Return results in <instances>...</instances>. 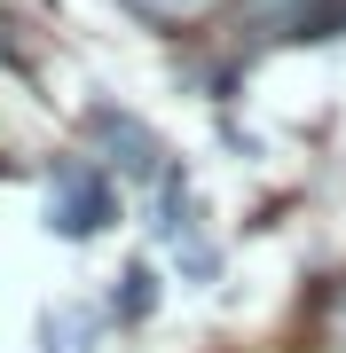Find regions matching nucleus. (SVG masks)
Returning <instances> with one entry per match:
<instances>
[{
  "instance_id": "obj_1",
  "label": "nucleus",
  "mask_w": 346,
  "mask_h": 353,
  "mask_svg": "<svg viewBox=\"0 0 346 353\" xmlns=\"http://www.w3.org/2000/svg\"><path fill=\"white\" fill-rule=\"evenodd\" d=\"M118 220V181L95 157H55L48 165V228L64 243H95Z\"/></svg>"
},
{
  "instance_id": "obj_2",
  "label": "nucleus",
  "mask_w": 346,
  "mask_h": 353,
  "mask_svg": "<svg viewBox=\"0 0 346 353\" xmlns=\"http://www.w3.org/2000/svg\"><path fill=\"white\" fill-rule=\"evenodd\" d=\"M79 126H87V157L103 165L110 181H134V189H157V173H166V141H157L150 126H142L134 110H118V102H95L87 118H79Z\"/></svg>"
},
{
  "instance_id": "obj_3",
  "label": "nucleus",
  "mask_w": 346,
  "mask_h": 353,
  "mask_svg": "<svg viewBox=\"0 0 346 353\" xmlns=\"http://www.w3.org/2000/svg\"><path fill=\"white\" fill-rule=\"evenodd\" d=\"M118 8L134 24H150V32H205L220 16V0H118Z\"/></svg>"
},
{
  "instance_id": "obj_4",
  "label": "nucleus",
  "mask_w": 346,
  "mask_h": 353,
  "mask_svg": "<svg viewBox=\"0 0 346 353\" xmlns=\"http://www.w3.org/2000/svg\"><path fill=\"white\" fill-rule=\"evenodd\" d=\"M103 338V314H87V306H48L39 314V345L48 353H95Z\"/></svg>"
},
{
  "instance_id": "obj_5",
  "label": "nucleus",
  "mask_w": 346,
  "mask_h": 353,
  "mask_svg": "<svg viewBox=\"0 0 346 353\" xmlns=\"http://www.w3.org/2000/svg\"><path fill=\"white\" fill-rule=\"evenodd\" d=\"M307 338H315V353H346V275H331L307 299Z\"/></svg>"
},
{
  "instance_id": "obj_6",
  "label": "nucleus",
  "mask_w": 346,
  "mask_h": 353,
  "mask_svg": "<svg viewBox=\"0 0 346 353\" xmlns=\"http://www.w3.org/2000/svg\"><path fill=\"white\" fill-rule=\"evenodd\" d=\"M150 314H157V267H150V259H134L126 275H118V290H110V322H126V330H134V322H150Z\"/></svg>"
},
{
  "instance_id": "obj_7",
  "label": "nucleus",
  "mask_w": 346,
  "mask_h": 353,
  "mask_svg": "<svg viewBox=\"0 0 346 353\" xmlns=\"http://www.w3.org/2000/svg\"><path fill=\"white\" fill-rule=\"evenodd\" d=\"M307 8H315V0H236V16H244V24H252V32H276V39L291 32Z\"/></svg>"
}]
</instances>
